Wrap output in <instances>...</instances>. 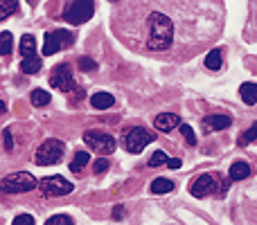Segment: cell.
<instances>
[{
	"mask_svg": "<svg viewBox=\"0 0 257 225\" xmlns=\"http://www.w3.org/2000/svg\"><path fill=\"white\" fill-rule=\"evenodd\" d=\"M145 14H138L131 23V34L124 36V43L136 50L147 52H172L178 48V41H187L190 36L183 34V18L176 21L183 3H140Z\"/></svg>",
	"mask_w": 257,
	"mask_h": 225,
	"instance_id": "cell-1",
	"label": "cell"
},
{
	"mask_svg": "<svg viewBox=\"0 0 257 225\" xmlns=\"http://www.w3.org/2000/svg\"><path fill=\"white\" fill-rule=\"evenodd\" d=\"M228 187H230V178H223L221 173H201V176L192 182L190 191L196 198H203V196H210V194L223 196L228 191Z\"/></svg>",
	"mask_w": 257,
	"mask_h": 225,
	"instance_id": "cell-2",
	"label": "cell"
},
{
	"mask_svg": "<svg viewBox=\"0 0 257 225\" xmlns=\"http://www.w3.org/2000/svg\"><path fill=\"white\" fill-rule=\"evenodd\" d=\"M36 187H39V180L27 171L9 173V176L3 178V182H0V191H5V194H25V191H32V189H36Z\"/></svg>",
	"mask_w": 257,
	"mask_h": 225,
	"instance_id": "cell-3",
	"label": "cell"
},
{
	"mask_svg": "<svg viewBox=\"0 0 257 225\" xmlns=\"http://www.w3.org/2000/svg\"><path fill=\"white\" fill-rule=\"evenodd\" d=\"M66 153V146H63L61 140H45L43 144L36 149L34 162L41 164V167H48V164H57L59 160Z\"/></svg>",
	"mask_w": 257,
	"mask_h": 225,
	"instance_id": "cell-4",
	"label": "cell"
},
{
	"mask_svg": "<svg viewBox=\"0 0 257 225\" xmlns=\"http://www.w3.org/2000/svg\"><path fill=\"white\" fill-rule=\"evenodd\" d=\"M122 142H124V149L128 151V153H142L145 146L154 142V133L147 131V128H142V126H136V128H131V131L124 133Z\"/></svg>",
	"mask_w": 257,
	"mask_h": 225,
	"instance_id": "cell-5",
	"label": "cell"
},
{
	"mask_svg": "<svg viewBox=\"0 0 257 225\" xmlns=\"http://www.w3.org/2000/svg\"><path fill=\"white\" fill-rule=\"evenodd\" d=\"M75 43V34H70L68 30H54L45 34V43H43V54L45 57H52L59 50L70 48Z\"/></svg>",
	"mask_w": 257,
	"mask_h": 225,
	"instance_id": "cell-6",
	"label": "cell"
},
{
	"mask_svg": "<svg viewBox=\"0 0 257 225\" xmlns=\"http://www.w3.org/2000/svg\"><path fill=\"white\" fill-rule=\"evenodd\" d=\"M93 14H95L93 3H81V0H77V3H68L66 7H63V18H66L70 25H81V23H86Z\"/></svg>",
	"mask_w": 257,
	"mask_h": 225,
	"instance_id": "cell-7",
	"label": "cell"
},
{
	"mask_svg": "<svg viewBox=\"0 0 257 225\" xmlns=\"http://www.w3.org/2000/svg\"><path fill=\"white\" fill-rule=\"evenodd\" d=\"M84 142L90 146L93 151H97V153L102 155H108L115 151V140H113V135H108V133H102V131H86L84 133Z\"/></svg>",
	"mask_w": 257,
	"mask_h": 225,
	"instance_id": "cell-8",
	"label": "cell"
},
{
	"mask_svg": "<svg viewBox=\"0 0 257 225\" xmlns=\"http://www.w3.org/2000/svg\"><path fill=\"white\" fill-rule=\"evenodd\" d=\"M39 187L45 196H66L75 189V185H72L70 180H66V178H61V176L43 178V180H39Z\"/></svg>",
	"mask_w": 257,
	"mask_h": 225,
	"instance_id": "cell-9",
	"label": "cell"
},
{
	"mask_svg": "<svg viewBox=\"0 0 257 225\" xmlns=\"http://www.w3.org/2000/svg\"><path fill=\"white\" fill-rule=\"evenodd\" d=\"M50 86L63 90V93H70V90L75 88V77H72V70L66 66V63H61L59 68H54L52 77H50Z\"/></svg>",
	"mask_w": 257,
	"mask_h": 225,
	"instance_id": "cell-10",
	"label": "cell"
},
{
	"mask_svg": "<svg viewBox=\"0 0 257 225\" xmlns=\"http://www.w3.org/2000/svg\"><path fill=\"white\" fill-rule=\"evenodd\" d=\"M232 124V119L228 115H210L203 119V133H214V131H223Z\"/></svg>",
	"mask_w": 257,
	"mask_h": 225,
	"instance_id": "cell-11",
	"label": "cell"
},
{
	"mask_svg": "<svg viewBox=\"0 0 257 225\" xmlns=\"http://www.w3.org/2000/svg\"><path fill=\"white\" fill-rule=\"evenodd\" d=\"M154 126L158 128V131H163V133H169V131H174L176 126H181V117L174 115V113H163V115H158V117L154 119Z\"/></svg>",
	"mask_w": 257,
	"mask_h": 225,
	"instance_id": "cell-12",
	"label": "cell"
},
{
	"mask_svg": "<svg viewBox=\"0 0 257 225\" xmlns=\"http://www.w3.org/2000/svg\"><path fill=\"white\" fill-rule=\"evenodd\" d=\"M248 176H250V167L246 162H241V160H237V162L230 167V171H228V178H230V182L244 180V178H248Z\"/></svg>",
	"mask_w": 257,
	"mask_h": 225,
	"instance_id": "cell-13",
	"label": "cell"
},
{
	"mask_svg": "<svg viewBox=\"0 0 257 225\" xmlns=\"http://www.w3.org/2000/svg\"><path fill=\"white\" fill-rule=\"evenodd\" d=\"M90 104H93V108H97V111H106V108H111L113 104H115V99L108 93H95L93 97H90Z\"/></svg>",
	"mask_w": 257,
	"mask_h": 225,
	"instance_id": "cell-14",
	"label": "cell"
},
{
	"mask_svg": "<svg viewBox=\"0 0 257 225\" xmlns=\"http://www.w3.org/2000/svg\"><path fill=\"white\" fill-rule=\"evenodd\" d=\"M21 57H23V61L30 57H36V41L32 34H25L21 39Z\"/></svg>",
	"mask_w": 257,
	"mask_h": 225,
	"instance_id": "cell-15",
	"label": "cell"
},
{
	"mask_svg": "<svg viewBox=\"0 0 257 225\" xmlns=\"http://www.w3.org/2000/svg\"><path fill=\"white\" fill-rule=\"evenodd\" d=\"M43 68V61H41V57L36 54V57H30V59H25V61L21 63V70L25 72V75H36V72Z\"/></svg>",
	"mask_w": 257,
	"mask_h": 225,
	"instance_id": "cell-16",
	"label": "cell"
},
{
	"mask_svg": "<svg viewBox=\"0 0 257 225\" xmlns=\"http://www.w3.org/2000/svg\"><path fill=\"white\" fill-rule=\"evenodd\" d=\"M174 189V182L169 178H156L151 182V194H169Z\"/></svg>",
	"mask_w": 257,
	"mask_h": 225,
	"instance_id": "cell-17",
	"label": "cell"
},
{
	"mask_svg": "<svg viewBox=\"0 0 257 225\" xmlns=\"http://www.w3.org/2000/svg\"><path fill=\"white\" fill-rule=\"evenodd\" d=\"M239 95L246 104H257V84H250V81L248 84H241Z\"/></svg>",
	"mask_w": 257,
	"mask_h": 225,
	"instance_id": "cell-18",
	"label": "cell"
},
{
	"mask_svg": "<svg viewBox=\"0 0 257 225\" xmlns=\"http://www.w3.org/2000/svg\"><path fill=\"white\" fill-rule=\"evenodd\" d=\"M88 162H90V155L86 153V151H77L75 158H72V162H70V171L72 173H79Z\"/></svg>",
	"mask_w": 257,
	"mask_h": 225,
	"instance_id": "cell-19",
	"label": "cell"
},
{
	"mask_svg": "<svg viewBox=\"0 0 257 225\" xmlns=\"http://www.w3.org/2000/svg\"><path fill=\"white\" fill-rule=\"evenodd\" d=\"M221 63H223L221 50H210L208 57H205V68H208V70H219Z\"/></svg>",
	"mask_w": 257,
	"mask_h": 225,
	"instance_id": "cell-20",
	"label": "cell"
},
{
	"mask_svg": "<svg viewBox=\"0 0 257 225\" xmlns=\"http://www.w3.org/2000/svg\"><path fill=\"white\" fill-rule=\"evenodd\" d=\"M16 9H18L16 0H0V21H5L7 16H12Z\"/></svg>",
	"mask_w": 257,
	"mask_h": 225,
	"instance_id": "cell-21",
	"label": "cell"
},
{
	"mask_svg": "<svg viewBox=\"0 0 257 225\" xmlns=\"http://www.w3.org/2000/svg\"><path fill=\"white\" fill-rule=\"evenodd\" d=\"M30 99H32V104H34V106H48L52 97H50V93H45V90H39V88H36L34 93H32Z\"/></svg>",
	"mask_w": 257,
	"mask_h": 225,
	"instance_id": "cell-22",
	"label": "cell"
},
{
	"mask_svg": "<svg viewBox=\"0 0 257 225\" xmlns=\"http://www.w3.org/2000/svg\"><path fill=\"white\" fill-rule=\"evenodd\" d=\"M12 45H14V39H12V32H3L0 34V54L7 57L12 52Z\"/></svg>",
	"mask_w": 257,
	"mask_h": 225,
	"instance_id": "cell-23",
	"label": "cell"
},
{
	"mask_svg": "<svg viewBox=\"0 0 257 225\" xmlns=\"http://www.w3.org/2000/svg\"><path fill=\"white\" fill-rule=\"evenodd\" d=\"M255 140H257V124H253V126L239 137V146H248L250 142H255Z\"/></svg>",
	"mask_w": 257,
	"mask_h": 225,
	"instance_id": "cell-24",
	"label": "cell"
},
{
	"mask_svg": "<svg viewBox=\"0 0 257 225\" xmlns=\"http://www.w3.org/2000/svg\"><path fill=\"white\" fill-rule=\"evenodd\" d=\"M178 128H181V133H183V137H185L187 144L194 146V144H196V135H194V131H192L190 124H183V122H181V126H178Z\"/></svg>",
	"mask_w": 257,
	"mask_h": 225,
	"instance_id": "cell-25",
	"label": "cell"
},
{
	"mask_svg": "<svg viewBox=\"0 0 257 225\" xmlns=\"http://www.w3.org/2000/svg\"><path fill=\"white\" fill-rule=\"evenodd\" d=\"M45 225H72V218L68 216V214H57V216L48 218Z\"/></svg>",
	"mask_w": 257,
	"mask_h": 225,
	"instance_id": "cell-26",
	"label": "cell"
},
{
	"mask_svg": "<svg viewBox=\"0 0 257 225\" xmlns=\"http://www.w3.org/2000/svg\"><path fill=\"white\" fill-rule=\"evenodd\" d=\"M167 155H165V151H156L154 155H151V160H149V164L151 167H160V164H167Z\"/></svg>",
	"mask_w": 257,
	"mask_h": 225,
	"instance_id": "cell-27",
	"label": "cell"
},
{
	"mask_svg": "<svg viewBox=\"0 0 257 225\" xmlns=\"http://www.w3.org/2000/svg\"><path fill=\"white\" fill-rule=\"evenodd\" d=\"M79 70H84V72L97 70V63H95L90 57H81V59H79Z\"/></svg>",
	"mask_w": 257,
	"mask_h": 225,
	"instance_id": "cell-28",
	"label": "cell"
},
{
	"mask_svg": "<svg viewBox=\"0 0 257 225\" xmlns=\"http://www.w3.org/2000/svg\"><path fill=\"white\" fill-rule=\"evenodd\" d=\"M108 164H111V160H106V158H99V160H95V164H93V171L95 173H104L108 169Z\"/></svg>",
	"mask_w": 257,
	"mask_h": 225,
	"instance_id": "cell-29",
	"label": "cell"
},
{
	"mask_svg": "<svg viewBox=\"0 0 257 225\" xmlns=\"http://www.w3.org/2000/svg\"><path fill=\"white\" fill-rule=\"evenodd\" d=\"M12 225H34V218H32L30 214H18Z\"/></svg>",
	"mask_w": 257,
	"mask_h": 225,
	"instance_id": "cell-30",
	"label": "cell"
},
{
	"mask_svg": "<svg viewBox=\"0 0 257 225\" xmlns=\"http://www.w3.org/2000/svg\"><path fill=\"white\" fill-rule=\"evenodd\" d=\"M3 142H5V149H7V151H12V149H14V137H12V131H9V128H5V133H3Z\"/></svg>",
	"mask_w": 257,
	"mask_h": 225,
	"instance_id": "cell-31",
	"label": "cell"
},
{
	"mask_svg": "<svg viewBox=\"0 0 257 225\" xmlns=\"http://www.w3.org/2000/svg\"><path fill=\"white\" fill-rule=\"evenodd\" d=\"M113 218H115V221H122V218H124V207H122V205H115V209H113Z\"/></svg>",
	"mask_w": 257,
	"mask_h": 225,
	"instance_id": "cell-32",
	"label": "cell"
},
{
	"mask_svg": "<svg viewBox=\"0 0 257 225\" xmlns=\"http://www.w3.org/2000/svg\"><path fill=\"white\" fill-rule=\"evenodd\" d=\"M181 164H183V162H181L178 158H169V160H167V167H169V169H181Z\"/></svg>",
	"mask_w": 257,
	"mask_h": 225,
	"instance_id": "cell-33",
	"label": "cell"
},
{
	"mask_svg": "<svg viewBox=\"0 0 257 225\" xmlns=\"http://www.w3.org/2000/svg\"><path fill=\"white\" fill-rule=\"evenodd\" d=\"M5 111H7V106H5V102H0V117L5 115Z\"/></svg>",
	"mask_w": 257,
	"mask_h": 225,
	"instance_id": "cell-34",
	"label": "cell"
}]
</instances>
